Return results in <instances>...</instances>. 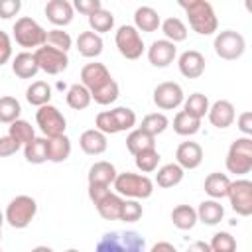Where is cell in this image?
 Returning <instances> with one entry per match:
<instances>
[{"mask_svg":"<svg viewBox=\"0 0 252 252\" xmlns=\"http://www.w3.org/2000/svg\"><path fill=\"white\" fill-rule=\"evenodd\" d=\"M179 6L185 10L189 26L195 33L199 35H213L219 28L217 14L211 6V2L205 0H189V2H179Z\"/></svg>","mask_w":252,"mask_h":252,"instance_id":"cell-1","label":"cell"},{"mask_svg":"<svg viewBox=\"0 0 252 252\" xmlns=\"http://www.w3.org/2000/svg\"><path fill=\"white\" fill-rule=\"evenodd\" d=\"M94 252H146V240L136 230H112L100 236Z\"/></svg>","mask_w":252,"mask_h":252,"instance_id":"cell-2","label":"cell"},{"mask_svg":"<svg viewBox=\"0 0 252 252\" xmlns=\"http://www.w3.org/2000/svg\"><path fill=\"white\" fill-rule=\"evenodd\" d=\"M112 187H114V193H118L120 197L136 199V201L138 199H148L154 193V181L148 175L132 173V171L118 173Z\"/></svg>","mask_w":252,"mask_h":252,"instance_id":"cell-3","label":"cell"},{"mask_svg":"<svg viewBox=\"0 0 252 252\" xmlns=\"http://www.w3.org/2000/svg\"><path fill=\"white\" fill-rule=\"evenodd\" d=\"M37 215V203L33 197L30 195H16L6 211H4V220L12 226V228H26L32 224V220Z\"/></svg>","mask_w":252,"mask_h":252,"instance_id":"cell-4","label":"cell"},{"mask_svg":"<svg viewBox=\"0 0 252 252\" xmlns=\"http://www.w3.org/2000/svg\"><path fill=\"white\" fill-rule=\"evenodd\" d=\"M224 165L228 173H234V175L250 173L252 171V138L248 136L236 138L226 152Z\"/></svg>","mask_w":252,"mask_h":252,"instance_id":"cell-5","label":"cell"},{"mask_svg":"<svg viewBox=\"0 0 252 252\" xmlns=\"http://www.w3.org/2000/svg\"><path fill=\"white\" fill-rule=\"evenodd\" d=\"M12 33H14V39L20 47L24 49H37L41 45H45V35L47 32L33 20V18H28V16H22L16 20L14 28H12Z\"/></svg>","mask_w":252,"mask_h":252,"instance_id":"cell-6","label":"cell"},{"mask_svg":"<svg viewBox=\"0 0 252 252\" xmlns=\"http://www.w3.org/2000/svg\"><path fill=\"white\" fill-rule=\"evenodd\" d=\"M213 47H215V53L220 59L234 61V59H240L242 57V53L246 49V41H244V35L240 32L224 30V32H219L215 35Z\"/></svg>","mask_w":252,"mask_h":252,"instance_id":"cell-7","label":"cell"},{"mask_svg":"<svg viewBox=\"0 0 252 252\" xmlns=\"http://www.w3.org/2000/svg\"><path fill=\"white\" fill-rule=\"evenodd\" d=\"M114 41H116V47L120 51L122 57L134 61V59H140L146 45H144V39L140 35V32L134 28V26H120L116 30V35H114Z\"/></svg>","mask_w":252,"mask_h":252,"instance_id":"cell-8","label":"cell"},{"mask_svg":"<svg viewBox=\"0 0 252 252\" xmlns=\"http://www.w3.org/2000/svg\"><path fill=\"white\" fill-rule=\"evenodd\" d=\"M35 122L41 130V134L45 138H55V136H63L65 128H67V118L63 116V112L53 106V104H45L39 106L35 110Z\"/></svg>","mask_w":252,"mask_h":252,"instance_id":"cell-9","label":"cell"},{"mask_svg":"<svg viewBox=\"0 0 252 252\" xmlns=\"http://www.w3.org/2000/svg\"><path fill=\"white\" fill-rule=\"evenodd\" d=\"M33 57L37 61L39 71L47 75H59L69 67V55L65 51H59L51 45H41L33 51Z\"/></svg>","mask_w":252,"mask_h":252,"instance_id":"cell-10","label":"cell"},{"mask_svg":"<svg viewBox=\"0 0 252 252\" xmlns=\"http://www.w3.org/2000/svg\"><path fill=\"white\" fill-rule=\"evenodd\" d=\"M228 201L236 215L250 217L252 215V181L250 179H234L228 187Z\"/></svg>","mask_w":252,"mask_h":252,"instance_id":"cell-11","label":"cell"},{"mask_svg":"<svg viewBox=\"0 0 252 252\" xmlns=\"http://www.w3.org/2000/svg\"><path fill=\"white\" fill-rule=\"evenodd\" d=\"M154 104L161 110H173L177 106L183 104L185 100V94H183V89L179 83H173V81H163L159 83L156 89H154Z\"/></svg>","mask_w":252,"mask_h":252,"instance_id":"cell-12","label":"cell"},{"mask_svg":"<svg viewBox=\"0 0 252 252\" xmlns=\"http://www.w3.org/2000/svg\"><path fill=\"white\" fill-rule=\"evenodd\" d=\"M114 79L110 75V71L106 69L104 63H87L81 69V85L91 93H98L100 89H104L106 85H110Z\"/></svg>","mask_w":252,"mask_h":252,"instance_id":"cell-13","label":"cell"},{"mask_svg":"<svg viewBox=\"0 0 252 252\" xmlns=\"http://www.w3.org/2000/svg\"><path fill=\"white\" fill-rule=\"evenodd\" d=\"M175 57H177V47L167 39H156L148 47V61L154 67H169Z\"/></svg>","mask_w":252,"mask_h":252,"instance_id":"cell-14","label":"cell"},{"mask_svg":"<svg viewBox=\"0 0 252 252\" xmlns=\"http://www.w3.org/2000/svg\"><path fill=\"white\" fill-rule=\"evenodd\" d=\"M75 10L69 0H49L45 4V18L55 26V28H65L73 22Z\"/></svg>","mask_w":252,"mask_h":252,"instance_id":"cell-15","label":"cell"},{"mask_svg":"<svg viewBox=\"0 0 252 252\" xmlns=\"http://www.w3.org/2000/svg\"><path fill=\"white\" fill-rule=\"evenodd\" d=\"M179 73L187 79H199L205 73V55L197 49H187L177 59Z\"/></svg>","mask_w":252,"mask_h":252,"instance_id":"cell-16","label":"cell"},{"mask_svg":"<svg viewBox=\"0 0 252 252\" xmlns=\"http://www.w3.org/2000/svg\"><path fill=\"white\" fill-rule=\"evenodd\" d=\"M207 116H209V122H211L215 128L224 130V128L232 126V122H234V118H236V110H234V104H232L230 100L220 98V100H217V102H213V104L209 106Z\"/></svg>","mask_w":252,"mask_h":252,"instance_id":"cell-17","label":"cell"},{"mask_svg":"<svg viewBox=\"0 0 252 252\" xmlns=\"http://www.w3.org/2000/svg\"><path fill=\"white\" fill-rule=\"evenodd\" d=\"M203 161V148L197 142H181L175 150V163L185 169H197Z\"/></svg>","mask_w":252,"mask_h":252,"instance_id":"cell-18","label":"cell"},{"mask_svg":"<svg viewBox=\"0 0 252 252\" xmlns=\"http://www.w3.org/2000/svg\"><path fill=\"white\" fill-rule=\"evenodd\" d=\"M79 146L87 156H100L106 152L108 142L102 132H98L96 128H89L79 136Z\"/></svg>","mask_w":252,"mask_h":252,"instance_id":"cell-19","label":"cell"},{"mask_svg":"<svg viewBox=\"0 0 252 252\" xmlns=\"http://www.w3.org/2000/svg\"><path fill=\"white\" fill-rule=\"evenodd\" d=\"M116 175H118V171H116V167L110 163V161H94L91 167H89V175H87V179H89V185H112L114 183V179H116Z\"/></svg>","mask_w":252,"mask_h":252,"instance_id":"cell-20","label":"cell"},{"mask_svg":"<svg viewBox=\"0 0 252 252\" xmlns=\"http://www.w3.org/2000/svg\"><path fill=\"white\" fill-rule=\"evenodd\" d=\"M228 187H230V177L226 173H220V171H213L205 177V183H203V189L205 193L215 199V201H220L228 195Z\"/></svg>","mask_w":252,"mask_h":252,"instance_id":"cell-21","label":"cell"},{"mask_svg":"<svg viewBox=\"0 0 252 252\" xmlns=\"http://www.w3.org/2000/svg\"><path fill=\"white\" fill-rule=\"evenodd\" d=\"M195 211H197V220H201L203 224H209V226L219 224L224 217V207L220 205V201H215V199L201 201Z\"/></svg>","mask_w":252,"mask_h":252,"instance_id":"cell-22","label":"cell"},{"mask_svg":"<svg viewBox=\"0 0 252 252\" xmlns=\"http://www.w3.org/2000/svg\"><path fill=\"white\" fill-rule=\"evenodd\" d=\"M102 47H104V41L98 33L94 32H81L79 37H77V49L83 57L87 59H94L102 53Z\"/></svg>","mask_w":252,"mask_h":252,"instance_id":"cell-23","label":"cell"},{"mask_svg":"<svg viewBox=\"0 0 252 252\" xmlns=\"http://www.w3.org/2000/svg\"><path fill=\"white\" fill-rule=\"evenodd\" d=\"M159 26H161V18H159V14L152 6L136 8V12H134V28L138 32L150 33V32H156Z\"/></svg>","mask_w":252,"mask_h":252,"instance_id":"cell-24","label":"cell"},{"mask_svg":"<svg viewBox=\"0 0 252 252\" xmlns=\"http://www.w3.org/2000/svg\"><path fill=\"white\" fill-rule=\"evenodd\" d=\"M12 73L20 79H33L39 73L37 61L33 57V53L30 51H22L12 59Z\"/></svg>","mask_w":252,"mask_h":252,"instance_id":"cell-25","label":"cell"},{"mask_svg":"<svg viewBox=\"0 0 252 252\" xmlns=\"http://www.w3.org/2000/svg\"><path fill=\"white\" fill-rule=\"evenodd\" d=\"M122 205H124V197H120L118 193H108L104 199H100L94 207H96V213L104 219V220H118L120 219V211H122Z\"/></svg>","mask_w":252,"mask_h":252,"instance_id":"cell-26","label":"cell"},{"mask_svg":"<svg viewBox=\"0 0 252 252\" xmlns=\"http://www.w3.org/2000/svg\"><path fill=\"white\" fill-rule=\"evenodd\" d=\"M156 171H158L156 173V183L161 189H171V187L179 185L183 181V175H185V171L177 163H165V165L158 167Z\"/></svg>","mask_w":252,"mask_h":252,"instance_id":"cell-27","label":"cell"},{"mask_svg":"<svg viewBox=\"0 0 252 252\" xmlns=\"http://www.w3.org/2000/svg\"><path fill=\"white\" fill-rule=\"evenodd\" d=\"M126 148L132 156H138L140 152H146V150H154L156 148V138L146 134L144 130L140 128H134L130 130V134L126 136Z\"/></svg>","mask_w":252,"mask_h":252,"instance_id":"cell-28","label":"cell"},{"mask_svg":"<svg viewBox=\"0 0 252 252\" xmlns=\"http://www.w3.org/2000/svg\"><path fill=\"white\" fill-rule=\"evenodd\" d=\"M69 156H71V140L65 134L55 136V138H47V161L61 163Z\"/></svg>","mask_w":252,"mask_h":252,"instance_id":"cell-29","label":"cell"},{"mask_svg":"<svg viewBox=\"0 0 252 252\" xmlns=\"http://www.w3.org/2000/svg\"><path fill=\"white\" fill-rule=\"evenodd\" d=\"M171 222L179 230H191L197 224V211L191 205H177L171 211Z\"/></svg>","mask_w":252,"mask_h":252,"instance_id":"cell-30","label":"cell"},{"mask_svg":"<svg viewBox=\"0 0 252 252\" xmlns=\"http://www.w3.org/2000/svg\"><path fill=\"white\" fill-rule=\"evenodd\" d=\"M26 100L32 106H45L51 100V87L45 81H33L28 89H26Z\"/></svg>","mask_w":252,"mask_h":252,"instance_id":"cell-31","label":"cell"},{"mask_svg":"<svg viewBox=\"0 0 252 252\" xmlns=\"http://www.w3.org/2000/svg\"><path fill=\"white\" fill-rule=\"evenodd\" d=\"M161 32H163V39L171 41V43H179V41H185L187 39V26L183 24V20L179 18H167L161 22Z\"/></svg>","mask_w":252,"mask_h":252,"instance_id":"cell-32","label":"cell"},{"mask_svg":"<svg viewBox=\"0 0 252 252\" xmlns=\"http://www.w3.org/2000/svg\"><path fill=\"white\" fill-rule=\"evenodd\" d=\"M65 100L69 104V108L73 110H85L89 104H91V93L81 85V83H75L67 89V94H65Z\"/></svg>","mask_w":252,"mask_h":252,"instance_id":"cell-33","label":"cell"},{"mask_svg":"<svg viewBox=\"0 0 252 252\" xmlns=\"http://www.w3.org/2000/svg\"><path fill=\"white\" fill-rule=\"evenodd\" d=\"M24 156H26V161L35 163V165L47 161V138L45 136L43 138L35 136L30 144L24 146Z\"/></svg>","mask_w":252,"mask_h":252,"instance_id":"cell-34","label":"cell"},{"mask_svg":"<svg viewBox=\"0 0 252 252\" xmlns=\"http://www.w3.org/2000/svg\"><path fill=\"white\" fill-rule=\"evenodd\" d=\"M209 98H207V94H203V93H193V94H189L185 100H183V110L189 114V116H193V118H203L207 112H209Z\"/></svg>","mask_w":252,"mask_h":252,"instance_id":"cell-35","label":"cell"},{"mask_svg":"<svg viewBox=\"0 0 252 252\" xmlns=\"http://www.w3.org/2000/svg\"><path fill=\"white\" fill-rule=\"evenodd\" d=\"M169 126V118L163 114V112H152V114H146L142 118V124H140V130H144L146 134L150 136H158V134H163Z\"/></svg>","mask_w":252,"mask_h":252,"instance_id":"cell-36","label":"cell"},{"mask_svg":"<svg viewBox=\"0 0 252 252\" xmlns=\"http://www.w3.org/2000/svg\"><path fill=\"white\" fill-rule=\"evenodd\" d=\"M173 130L179 136H193V134H197L201 130V120L189 116L185 110H179L175 114V118H173Z\"/></svg>","mask_w":252,"mask_h":252,"instance_id":"cell-37","label":"cell"},{"mask_svg":"<svg viewBox=\"0 0 252 252\" xmlns=\"http://www.w3.org/2000/svg\"><path fill=\"white\" fill-rule=\"evenodd\" d=\"M8 136L14 138V140L24 148L26 144H30V142L35 138V130H33V126H32L28 120L18 118L16 122H12V124L8 126Z\"/></svg>","mask_w":252,"mask_h":252,"instance_id":"cell-38","label":"cell"},{"mask_svg":"<svg viewBox=\"0 0 252 252\" xmlns=\"http://www.w3.org/2000/svg\"><path fill=\"white\" fill-rule=\"evenodd\" d=\"M87 20H89V26H91V32H94V33H106V32H110L112 28H114V16H112V12L110 10H104V8H100V10H96L94 14H91V16H87Z\"/></svg>","mask_w":252,"mask_h":252,"instance_id":"cell-39","label":"cell"},{"mask_svg":"<svg viewBox=\"0 0 252 252\" xmlns=\"http://www.w3.org/2000/svg\"><path fill=\"white\" fill-rule=\"evenodd\" d=\"M20 114H22V104L16 96H10V94L0 96V122L12 124L20 118Z\"/></svg>","mask_w":252,"mask_h":252,"instance_id":"cell-40","label":"cell"},{"mask_svg":"<svg viewBox=\"0 0 252 252\" xmlns=\"http://www.w3.org/2000/svg\"><path fill=\"white\" fill-rule=\"evenodd\" d=\"M110 116L114 120V126L118 132H126V130H134L136 126V112L128 106H116L110 110Z\"/></svg>","mask_w":252,"mask_h":252,"instance_id":"cell-41","label":"cell"},{"mask_svg":"<svg viewBox=\"0 0 252 252\" xmlns=\"http://www.w3.org/2000/svg\"><path fill=\"white\" fill-rule=\"evenodd\" d=\"M159 152L154 148V150H146V152H140L138 156H134V163L136 167L142 171V173H154L159 165Z\"/></svg>","mask_w":252,"mask_h":252,"instance_id":"cell-42","label":"cell"},{"mask_svg":"<svg viewBox=\"0 0 252 252\" xmlns=\"http://www.w3.org/2000/svg\"><path fill=\"white\" fill-rule=\"evenodd\" d=\"M45 45H51V47H55V49L67 53V51L71 49V45H73V39H71L69 32H65V30H61V28H53V30H49L47 35H45Z\"/></svg>","mask_w":252,"mask_h":252,"instance_id":"cell-43","label":"cell"},{"mask_svg":"<svg viewBox=\"0 0 252 252\" xmlns=\"http://www.w3.org/2000/svg\"><path fill=\"white\" fill-rule=\"evenodd\" d=\"M213 252H236V238L230 232H217L209 242Z\"/></svg>","mask_w":252,"mask_h":252,"instance_id":"cell-44","label":"cell"},{"mask_svg":"<svg viewBox=\"0 0 252 252\" xmlns=\"http://www.w3.org/2000/svg\"><path fill=\"white\" fill-rule=\"evenodd\" d=\"M144 215V209H142V203L136 201V199H124V205H122V211H120V219L118 220H124V222H136L140 220Z\"/></svg>","mask_w":252,"mask_h":252,"instance_id":"cell-45","label":"cell"},{"mask_svg":"<svg viewBox=\"0 0 252 252\" xmlns=\"http://www.w3.org/2000/svg\"><path fill=\"white\" fill-rule=\"evenodd\" d=\"M12 53H14V49H12V37L6 32L0 30V67L6 65L12 59Z\"/></svg>","mask_w":252,"mask_h":252,"instance_id":"cell-46","label":"cell"},{"mask_svg":"<svg viewBox=\"0 0 252 252\" xmlns=\"http://www.w3.org/2000/svg\"><path fill=\"white\" fill-rule=\"evenodd\" d=\"M20 10H22L20 0H0V18L2 20H10V18L18 16Z\"/></svg>","mask_w":252,"mask_h":252,"instance_id":"cell-47","label":"cell"},{"mask_svg":"<svg viewBox=\"0 0 252 252\" xmlns=\"http://www.w3.org/2000/svg\"><path fill=\"white\" fill-rule=\"evenodd\" d=\"M100 8H102L100 0H75L73 2V10H77V12L85 14V16H91Z\"/></svg>","mask_w":252,"mask_h":252,"instance_id":"cell-48","label":"cell"},{"mask_svg":"<svg viewBox=\"0 0 252 252\" xmlns=\"http://www.w3.org/2000/svg\"><path fill=\"white\" fill-rule=\"evenodd\" d=\"M20 148H22V146H20L14 138H10L8 134H6V136H0V158H10V156H14Z\"/></svg>","mask_w":252,"mask_h":252,"instance_id":"cell-49","label":"cell"},{"mask_svg":"<svg viewBox=\"0 0 252 252\" xmlns=\"http://www.w3.org/2000/svg\"><path fill=\"white\" fill-rule=\"evenodd\" d=\"M236 124H238V130H240L244 136L252 138V112H250V110H244V112L236 118Z\"/></svg>","mask_w":252,"mask_h":252,"instance_id":"cell-50","label":"cell"},{"mask_svg":"<svg viewBox=\"0 0 252 252\" xmlns=\"http://www.w3.org/2000/svg\"><path fill=\"white\" fill-rule=\"evenodd\" d=\"M108 193H110V187L108 185H89V199H91L93 205H96Z\"/></svg>","mask_w":252,"mask_h":252,"instance_id":"cell-51","label":"cell"},{"mask_svg":"<svg viewBox=\"0 0 252 252\" xmlns=\"http://www.w3.org/2000/svg\"><path fill=\"white\" fill-rule=\"evenodd\" d=\"M150 252H177V248L167 240H159L150 248Z\"/></svg>","mask_w":252,"mask_h":252,"instance_id":"cell-52","label":"cell"},{"mask_svg":"<svg viewBox=\"0 0 252 252\" xmlns=\"http://www.w3.org/2000/svg\"><path fill=\"white\" fill-rule=\"evenodd\" d=\"M187 252H213V250H211L209 242H205V240H195V242L189 244Z\"/></svg>","mask_w":252,"mask_h":252,"instance_id":"cell-53","label":"cell"},{"mask_svg":"<svg viewBox=\"0 0 252 252\" xmlns=\"http://www.w3.org/2000/svg\"><path fill=\"white\" fill-rule=\"evenodd\" d=\"M30 252H53V248H49V246H45V244H39V246L32 248Z\"/></svg>","mask_w":252,"mask_h":252,"instance_id":"cell-54","label":"cell"},{"mask_svg":"<svg viewBox=\"0 0 252 252\" xmlns=\"http://www.w3.org/2000/svg\"><path fill=\"white\" fill-rule=\"evenodd\" d=\"M2 224H4V213L0 211V226H2Z\"/></svg>","mask_w":252,"mask_h":252,"instance_id":"cell-55","label":"cell"},{"mask_svg":"<svg viewBox=\"0 0 252 252\" xmlns=\"http://www.w3.org/2000/svg\"><path fill=\"white\" fill-rule=\"evenodd\" d=\"M65 252H79L77 248H69V250H65Z\"/></svg>","mask_w":252,"mask_h":252,"instance_id":"cell-56","label":"cell"},{"mask_svg":"<svg viewBox=\"0 0 252 252\" xmlns=\"http://www.w3.org/2000/svg\"><path fill=\"white\" fill-rule=\"evenodd\" d=\"M0 240H2V226H0Z\"/></svg>","mask_w":252,"mask_h":252,"instance_id":"cell-57","label":"cell"},{"mask_svg":"<svg viewBox=\"0 0 252 252\" xmlns=\"http://www.w3.org/2000/svg\"><path fill=\"white\" fill-rule=\"evenodd\" d=\"M0 252H2V250H0Z\"/></svg>","mask_w":252,"mask_h":252,"instance_id":"cell-58","label":"cell"}]
</instances>
